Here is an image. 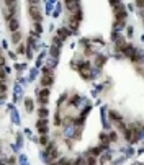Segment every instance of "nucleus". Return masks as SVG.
<instances>
[{"mask_svg": "<svg viewBox=\"0 0 144 165\" xmlns=\"http://www.w3.org/2000/svg\"><path fill=\"white\" fill-rule=\"evenodd\" d=\"M53 82H54V74H53V69H49L48 66L43 67V75H41V78H39V83H41L43 87L49 88L51 85H53Z\"/></svg>", "mask_w": 144, "mask_h": 165, "instance_id": "obj_1", "label": "nucleus"}, {"mask_svg": "<svg viewBox=\"0 0 144 165\" xmlns=\"http://www.w3.org/2000/svg\"><path fill=\"white\" fill-rule=\"evenodd\" d=\"M77 70H79V74H80V77L85 78V80H90V78H94V72H92V66H90L89 61L80 62V66H79Z\"/></svg>", "mask_w": 144, "mask_h": 165, "instance_id": "obj_2", "label": "nucleus"}, {"mask_svg": "<svg viewBox=\"0 0 144 165\" xmlns=\"http://www.w3.org/2000/svg\"><path fill=\"white\" fill-rule=\"evenodd\" d=\"M28 15L31 16V20L34 21V23H41L43 15H41V8H39V5H30V7H28Z\"/></svg>", "mask_w": 144, "mask_h": 165, "instance_id": "obj_3", "label": "nucleus"}, {"mask_svg": "<svg viewBox=\"0 0 144 165\" xmlns=\"http://www.w3.org/2000/svg\"><path fill=\"white\" fill-rule=\"evenodd\" d=\"M64 2H66L67 15H74L80 12V0H64Z\"/></svg>", "mask_w": 144, "mask_h": 165, "instance_id": "obj_4", "label": "nucleus"}, {"mask_svg": "<svg viewBox=\"0 0 144 165\" xmlns=\"http://www.w3.org/2000/svg\"><path fill=\"white\" fill-rule=\"evenodd\" d=\"M48 118H38V121H36V129H38V133L44 136V134H48V131H49V124H48Z\"/></svg>", "mask_w": 144, "mask_h": 165, "instance_id": "obj_5", "label": "nucleus"}, {"mask_svg": "<svg viewBox=\"0 0 144 165\" xmlns=\"http://www.w3.org/2000/svg\"><path fill=\"white\" fill-rule=\"evenodd\" d=\"M49 95H51V90H49V88H46V87H43V88L38 92V101L44 106V105L49 101Z\"/></svg>", "mask_w": 144, "mask_h": 165, "instance_id": "obj_6", "label": "nucleus"}, {"mask_svg": "<svg viewBox=\"0 0 144 165\" xmlns=\"http://www.w3.org/2000/svg\"><path fill=\"white\" fill-rule=\"evenodd\" d=\"M7 25H8V30H10L11 33L20 31V21H18V18H16V16H13V18L7 20Z\"/></svg>", "mask_w": 144, "mask_h": 165, "instance_id": "obj_7", "label": "nucleus"}, {"mask_svg": "<svg viewBox=\"0 0 144 165\" xmlns=\"http://www.w3.org/2000/svg\"><path fill=\"white\" fill-rule=\"evenodd\" d=\"M71 35H72V31L69 30L67 26H62V28H59V30H57V36H59L62 41H66V39L71 36Z\"/></svg>", "mask_w": 144, "mask_h": 165, "instance_id": "obj_8", "label": "nucleus"}, {"mask_svg": "<svg viewBox=\"0 0 144 165\" xmlns=\"http://www.w3.org/2000/svg\"><path fill=\"white\" fill-rule=\"evenodd\" d=\"M105 62H107V57H105V56H95V59H94L95 69H100V67H103V66H105Z\"/></svg>", "mask_w": 144, "mask_h": 165, "instance_id": "obj_9", "label": "nucleus"}, {"mask_svg": "<svg viewBox=\"0 0 144 165\" xmlns=\"http://www.w3.org/2000/svg\"><path fill=\"white\" fill-rule=\"evenodd\" d=\"M41 31H43L41 25H39V23H33V26H31V35L39 36V35H41Z\"/></svg>", "mask_w": 144, "mask_h": 165, "instance_id": "obj_10", "label": "nucleus"}, {"mask_svg": "<svg viewBox=\"0 0 144 165\" xmlns=\"http://www.w3.org/2000/svg\"><path fill=\"white\" fill-rule=\"evenodd\" d=\"M25 110H26L28 113H31V111L34 110V101H33L31 98H25Z\"/></svg>", "mask_w": 144, "mask_h": 165, "instance_id": "obj_11", "label": "nucleus"}, {"mask_svg": "<svg viewBox=\"0 0 144 165\" xmlns=\"http://www.w3.org/2000/svg\"><path fill=\"white\" fill-rule=\"evenodd\" d=\"M85 163H87V165H97V163H98V159L94 157V155H87V154H85Z\"/></svg>", "mask_w": 144, "mask_h": 165, "instance_id": "obj_12", "label": "nucleus"}, {"mask_svg": "<svg viewBox=\"0 0 144 165\" xmlns=\"http://www.w3.org/2000/svg\"><path fill=\"white\" fill-rule=\"evenodd\" d=\"M20 41H21V33H20V31L11 33V43H13V44H18Z\"/></svg>", "mask_w": 144, "mask_h": 165, "instance_id": "obj_13", "label": "nucleus"}, {"mask_svg": "<svg viewBox=\"0 0 144 165\" xmlns=\"http://www.w3.org/2000/svg\"><path fill=\"white\" fill-rule=\"evenodd\" d=\"M49 116V111H48V108L46 106H41L38 110V118H48Z\"/></svg>", "mask_w": 144, "mask_h": 165, "instance_id": "obj_14", "label": "nucleus"}, {"mask_svg": "<svg viewBox=\"0 0 144 165\" xmlns=\"http://www.w3.org/2000/svg\"><path fill=\"white\" fill-rule=\"evenodd\" d=\"M39 144H41V146H48V144H49L48 134H44V136H41V138H39Z\"/></svg>", "mask_w": 144, "mask_h": 165, "instance_id": "obj_15", "label": "nucleus"}, {"mask_svg": "<svg viewBox=\"0 0 144 165\" xmlns=\"http://www.w3.org/2000/svg\"><path fill=\"white\" fill-rule=\"evenodd\" d=\"M110 141L111 142L118 141V133H116V131H111V133H110Z\"/></svg>", "mask_w": 144, "mask_h": 165, "instance_id": "obj_16", "label": "nucleus"}, {"mask_svg": "<svg viewBox=\"0 0 144 165\" xmlns=\"http://www.w3.org/2000/svg\"><path fill=\"white\" fill-rule=\"evenodd\" d=\"M26 51V46H23V44H18V49H16V53L18 54H23Z\"/></svg>", "mask_w": 144, "mask_h": 165, "instance_id": "obj_17", "label": "nucleus"}, {"mask_svg": "<svg viewBox=\"0 0 144 165\" xmlns=\"http://www.w3.org/2000/svg\"><path fill=\"white\" fill-rule=\"evenodd\" d=\"M20 162H21V165H28V162H26V157H25V155H21V157H20Z\"/></svg>", "mask_w": 144, "mask_h": 165, "instance_id": "obj_18", "label": "nucleus"}, {"mask_svg": "<svg viewBox=\"0 0 144 165\" xmlns=\"http://www.w3.org/2000/svg\"><path fill=\"white\" fill-rule=\"evenodd\" d=\"M28 2H30V5H38L39 0H28Z\"/></svg>", "mask_w": 144, "mask_h": 165, "instance_id": "obj_19", "label": "nucleus"}, {"mask_svg": "<svg viewBox=\"0 0 144 165\" xmlns=\"http://www.w3.org/2000/svg\"><path fill=\"white\" fill-rule=\"evenodd\" d=\"M7 2H13V0H3V3H7Z\"/></svg>", "mask_w": 144, "mask_h": 165, "instance_id": "obj_20", "label": "nucleus"}]
</instances>
